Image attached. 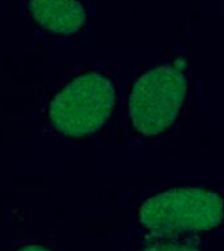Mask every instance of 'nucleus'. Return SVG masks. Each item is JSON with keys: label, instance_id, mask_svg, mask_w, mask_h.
Wrapping results in <instances>:
<instances>
[{"label": "nucleus", "instance_id": "nucleus-1", "mask_svg": "<svg viewBox=\"0 0 224 251\" xmlns=\"http://www.w3.org/2000/svg\"><path fill=\"white\" fill-rule=\"evenodd\" d=\"M224 200L204 189H172L146 200L139 209L142 226L155 236L204 233L222 225Z\"/></svg>", "mask_w": 224, "mask_h": 251}, {"label": "nucleus", "instance_id": "nucleus-2", "mask_svg": "<svg viewBox=\"0 0 224 251\" xmlns=\"http://www.w3.org/2000/svg\"><path fill=\"white\" fill-rule=\"evenodd\" d=\"M117 101L111 79L98 73H85L57 94L49 106L54 126L67 136L97 132L109 119Z\"/></svg>", "mask_w": 224, "mask_h": 251}, {"label": "nucleus", "instance_id": "nucleus-3", "mask_svg": "<svg viewBox=\"0 0 224 251\" xmlns=\"http://www.w3.org/2000/svg\"><path fill=\"white\" fill-rule=\"evenodd\" d=\"M187 94L186 75L171 66L155 67L136 79L129 95V118L145 136L168 129L183 105Z\"/></svg>", "mask_w": 224, "mask_h": 251}, {"label": "nucleus", "instance_id": "nucleus-4", "mask_svg": "<svg viewBox=\"0 0 224 251\" xmlns=\"http://www.w3.org/2000/svg\"><path fill=\"white\" fill-rule=\"evenodd\" d=\"M28 10L39 26L60 36L75 34L87 20L78 0H30Z\"/></svg>", "mask_w": 224, "mask_h": 251}, {"label": "nucleus", "instance_id": "nucleus-5", "mask_svg": "<svg viewBox=\"0 0 224 251\" xmlns=\"http://www.w3.org/2000/svg\"><path fill=\"white\" fill-rule=\"evenodd\" d=\"M144 251H200L196 247L192 246H186V244H176V243H171V244H158L153 247H148Z\"/></svg>", "mask_w": 224, "mask_h": 251}, {"label": "nucleus", "instance_id": "nucleus-6", "mask_svg": "<svg viewBox=\"0 0 224 251\" xmlns=\"http://www.w3.org/2000/svg\"><path fill=\"white\" fill-rule=\"evenodd\" d=\"M17 251H50L46 247H41V246H37V244H30V246H25L22 249H19Z\"/></svg>", "mask_w": 224, "mask_h": 251}]
</instances>
